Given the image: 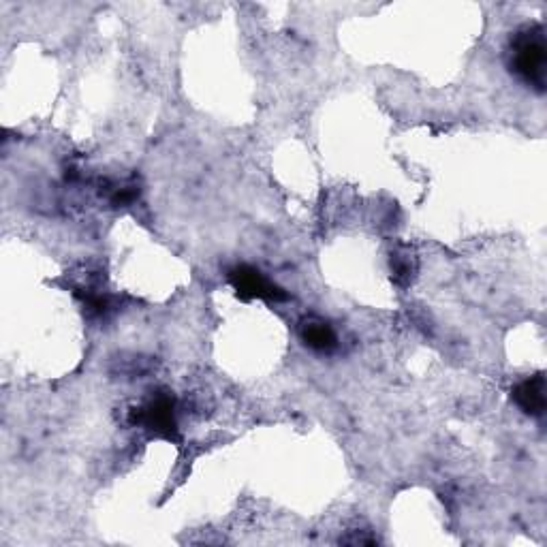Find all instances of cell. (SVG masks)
Wrapping results in <instances>:
<instances>
[{
	"label": "cell",
	"instance_id": "6da1fadb",
	"mask_svg": "<svg viewBox=\"0 0 547 547\" xmlns=\"http://www.w3.org/2000/svg\"><path fill=\"white\" fill-rule=\"evenodd\" d=\"M511 71L537 92L545 90L547 45L543 28L528 26L511 41Z\"/></svg>",
	"mask_w": 547,
	"mask_h": 547
},
{
	"label": "cell",
	"instance_id": "3957f363",
	"mask_svg": "<svg viewBox=\"0 0 547 547\" xmlns=\"http://www.w3.org/2000/svg\"><path fill=\"white\" fill-rule=\"evenodd\" d=\"M229 283L238 291L242 300H265V302H285L289 295L276 283L259 272L253 265H236L229 270Z\"/></svg>",
	"mask_w": 547,
	"mask_h": 547
},
{
	"label": "cell",
	"instance_id": "5b68a950",
	"mask_svg": "<svg viewBox=\"0 0 547 547\" xmlns=\"http://www.w3.org/2000/svg\"><path fill=\"white\" fill-rule=\"evenodd\" d=\"M300 338L308 349L315 353H332L338 347V336L334 327L317 317H308L300 325Z\"/></svg>",
	"mask_w": 547,
	"mask_h": 547
},
{
	"label": "cell",
	"instance_id": "8992f818",
	"mask_svg": "<svg viewBox=\"0 0 547 547\" xmlns=\"http://www.w3.org/2000/svg\"><path fill=\"white\" fill-rule=\"evenodd\" d=\"M392 270H394V276L398 280H404V283H409L411 276H413V263H411V257L409 255H396L392 259Z\"/></svg>",
	"mask_w": 547,
	"mask_h": 547
},
{
	"label": "cell",
	"instance_id": "277c9868",
	"mask_svg": "<svg viewBox=\"0 0 547 547\" xmlns=\"http://www.w3.org/2000/svg\"><path fill=\"white\" fill-rule=\"evenodd\" d=\"M513 402L530 417H541L547 409V396H545V379L543 374H535V377L524 379L513 387Z\"/></svg>",
	"mask_w": 547,
	"mask_h": 547
},
{
	"label": "cell",
	"instance_id": "7a4b0ae2",
	"mask_svg": "<svg viewBox=\"0 0 547 547\" xmlns=\"http://www.w3.org/2000/svg\"><path fill=\"white\" fill-rule=\"evenodd\" d=\"M133 424L144 428L146 432L161 436V439H176L178 436V417H176V400L169 394H156L137 406L133 413Z\"/></svg>",
	"mask_w": 547,
	"mask_h": 547
}]
</instances>
